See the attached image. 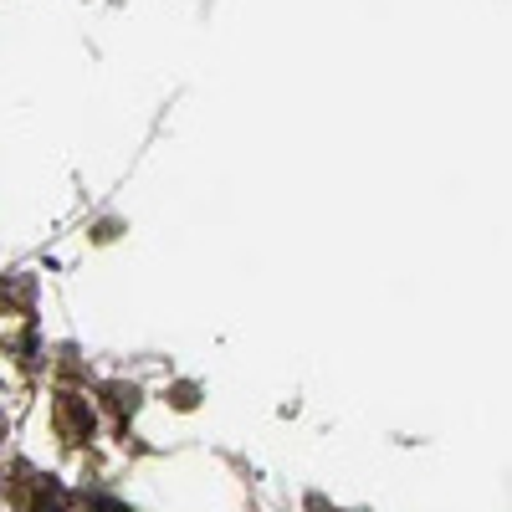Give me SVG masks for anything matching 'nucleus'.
Wrapping results in <instances>:
<instances>
[]
</instances>
